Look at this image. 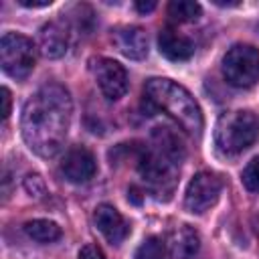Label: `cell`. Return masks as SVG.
Returning a JSON list of instances; mask_svg holds the SVG:
<instances>
[{
    "label": "cell",
    "instance_id": "obj_1",
    "mask_svg": "<svg viewBox=\"0 0 259 259\" xmlns=\"http://www.w3.org/2000/svg\"><path fill=\"white\" fill-rule=\"evenodd\" d=\"M71 115L73 101L69 91L57 83L42 85L22 107L20 130L26 146L42 158H53L65 144Z\"/></svg>",
    "mask_w": 259,
    "mask_h": 259
},
{
    "label": "cell",
    "instance_id": "obj_2",
    "mask_svg": "<svg viewBox=\"0 0 259 259\" xmlns=\"http://www.w3.org/2000/svg\"><path fill=\"white\" fill-rule=\"evenodd\" d=\"M182 146L178 138L168 130L154 132V144L140 152L138 170L142 178L158 192H170L182 160Z\"/></svg>",
    "mask_w": 259,
    "mask_h": 259
},
{
    "label": "cell",
    "instance_id": "obj_3",
    "mask_svg": "<svg viewBox=\"0 0 259 259\" xmlns=\"http://www.w3.org/2000/svg\"><path fill=\"white\" fill-rule=\"evenodd\" d=\"M144 95L148 103H152L156 109L164 111L168 117H172L186 134L200 136L202 132V111L196 103V99L176 81L154 77L148 79L144 85Z\"/></svg>",
    "mask_w": 259,
    "mask_h": 259
},
{
    "label": "cell",
    "instance_id": "obj_4",
    "mask_svg": "<svg viewBox=\"0 0 259 259\" xmlns=\"http://www.w3.org/2000/svg\"><path fill=\"white\" fill-rule=\"evenodd\" d=\"M259 138V117L247 109L227 111L219 117L214 127V144L227 154L235 156L253 146Z\"/></svg>",
    "mask_w": 259,
    "mask_h": 259
},
{
    "label": "cell",
    "instance_id": "obj_5",
    "mask_svg": "<svg viewBox=\"0 0 259 259\" xmlns=\"http://www.w3.org/2000/svg\"><path fill=\"white\" fill-rule=\"evenodd\" d=\"M223 75L233 87H253L259 81V49L253 45H233L223 57Z\"/></svg>",
    "mask_w": 259,
    "mask_h": 259
},
{
    "label": "cell",
    "instance_id": "obj_6",
    "mask_svg": "<svg viewBox=\"0 0 259 259\" xmlns=\"http://www.w3.org/2000/svg\"><path fill=\"white\" fill-rule=\"evenodd\" d=\"M36 63L34 42L18 32H4L0 40V65L6 75L24 79Z\"/></svg>",
    "mask_w": 259,
    "mask_h": 259
},
{
    "label": "cell",
    "instance_id": "obj_7",
    "mask_svg": "<svg viewBox=\"0 0 259 259\" xmlns=\"http://www.w3.org/2000/svg\"><path fill=\"white\" fill-rule=\"evenodd\" d=\"M221 190H223V180L217 174H212V172H198L188 182L186 196H184V206L190 212L200 214V212L208 210L219 200Z\"/></svg>",
    "mask_w": 259,
    "mask_h": 259
},
{
    "label": "cell",
    "instance_id": "obj_8",
    "mask_svg": "<svg viewBox=\"0 0 259 259\" xmlns=\"http://www.w3.org/2000/svg\"><path fill=\"white\" fill-rule=\"evenodd\" d=\"M93 75H95V81H97L101 93L109 101H117L125 95L130 81H127L125 69L117 61L107 59V57L93 59Z\"/></svg>",
    "mask_w": 259,
    "mask_h": 259
},
{
    "label": "cell",
    "instance_id": "obj_9",
    "mask_svg": "<svg viewBox=\"0 0 259 259\" xmlns=\"http://www.w3.org/2000/svg\"><path fill=\"white\" fill-rule=\"evenodd\" d=\"M61 174L69 180V182H75V184H85L89 182L95 172H97V164H95V158L93 154L85 148V146H75L71 148L63 160H61Z\"/></svg>",
    "mask_w": 259,
    "mask_h": 259
},
{
    "label": "cell",
    "instance_id": "obj_10",
    "mask_svg": "<svg viewBox=\"0 0 259 259\" xmlns=\"http://www.w3.org/2000/svg\"><path fill=\"white\" fill-rule=\"evenodd\" d=\"M111 42L127 59L140 61L148 55V36L140 26H117L111 30Z\"/></svg>",
    "mask_w": 259,
    "mask_h": 259
},
{
    "label": "cell",
    "instance_id": "obj_11",
    "mask_svg": "<svg viewBox=\"0 0 259 259\" xmlns=\"http://www.w3.org/2000/svg\"><path fill=\"white\" fill-rule=\"evenodd\" d=\"M93 221H95V227L101 231V235L111 245H119L127 237V233H130L127 223L123 221L119 210L115 206H111V204H99L95 208Z\"/></svg>",
    "mask_w": 259,
    "mask_h": 259
},
{
    "label": "cell",
    "instance_id": "obj_12",
    "mask_svg": "<svg viewBox=\"0 0 259 259\" xmlns=\"http://www.w3.org/2000/svg\"><path fill=\"white\" fill-rule=\"evenodd\" d=\"M40 53L47 59H59L67 53L69 47V32L63 22H47L38 32Z\"/></svg>",
    "mask_w": 259,
    "mask_h": 259
},
{
    "label": "cell",
    "instance_id": "obj_13",
    "mask_svg": "<svg viewBox=\"0 0 259 259\" xmlns=\"http://www.w3.org/2000/svg\"><path fill=\"white\" fill-rule=\"evenodd\" d=\"M158 49L170 61H186L194 53V42L188 36H184V34L176 32L174 28L166 26L158 34Z\"/></svg>",
    "mask_w": 259,
    "mask_h": 259
},
{
    "label": "cell",
    "instance_id": "obj_14",
    "mask_svg": "<svg viewBox=\"0 0 259 259\" xmlns=\"http://www.w3.org/2000/svg\"><path fill=\"white\" fill-rule=\"evenodd\" d=\"M198 247H200L198 235L188 225L178 227L170 235V253H172L174 259H192L196 255Z\"/></svg>",
    "mask_w": 259,
    "mask_h": 259
},
{
    "label": "cell",
    "instance_id": "obj_15",
    "mask_svg": "<svg viewBox=\"0 0 259 259\" xmlns=\"http://www.w3.org/2000/svg\"><path fill=\"white\" fill-rule=\"evenodd\" d=\"M24 231L30 239L38 241V243H51V241H57L61 237V227L49 219H34V221H28L24 225Z\"/></svg>",
    "mask_w": 259,
    "mask_h": 259
},
{
    "label": "cell",
    "instance_id": "obj_16",
    "mask_svg": "<svg viewBox=\"0 0 259 259\" xmlns=\"http://www.w3.org/2000/svg\"><path fill=\"white\" fill-rule=\"evenodd\" d=\"M168 16L176 22H190L200 16V4L192 0H172L168 4Z\"/></svg>",
    "mask_w": 259,
    "mask_h": 259
},
{
    "label": "cell",
    "instance_id": "obj_17",
    "mask_svg": "<svg viewBox=\"0 0 259 259\" xmlns=\"http://www.w3.org/2000/svg\"><path fill=\"white\" fill-rule=\"evenodd\" d=\"M136 259H166V245L160 237H148L136 251Z\"/></svg>",
    "mask_w": 259,
    "mask_h": 259
},
{
    "label": "cell",
    "instance_id": "obj_18",
    "mask_svg": "<svg viewBox=\"0 0 259 259\" xmlns=\"http://www.w3.org/2000/svg\"><path fill=\"white\" fill-rule=\"evenodd\" d=\"M241 180L245 184L247 190L251 192H259V156H255L243 170L241 174Z\"/></svg>",
    "mask_w": 259,
    "mask_h": 259
},
{
    "label": "cell",
    "instance_id": "obj_19",
    "mask_svg": "<svg viewBox=\"0 0 259 259\" xmlns=\"http://www.w3.org/2000/svg\"><path fill=\"white\" fill-rule=\"evenodd\" d=\"M24 188H26L30 194H34V196H40V194L45 192V184H42V180H40L38 174H30V176H26V180H24Z\"/></svg>",
    "mask_w": 259,
    "mask_h": 259
},
{
    "label": "cell",
    "instance_id": "obj_20",
    "mask_svg": "<svg viewBox=\"0 0 259 259\" xmlns=\"http://www.w3.org/2000/svg\"><path fill=\"white\" fill-rule=\"evenodd\" d=\"M79 259H105V255L97 245H85L79 251Z\"/></svg>",
    "mask_w": 259,
    "mask_h": 259
},
{
    "label": "cell",
    "instance_id": "obj_21",
    "mask_svg": "<svg viewBox=\"0 0 259 259\" xmlns=\"http://www.w3.org/2000/svg\"><path fill=\"white\" fill-rule=\"evenodd\" d=\"M0 99H2V119L6 121L8 119V115H10V91L6 89V87H2V91H0Z\"/></svg>",
    "mask_w": 259,
    "mask_h": 259
},
{
    "label": "cell",
    "instance_id": "obj_22",
    "mask_svg": "<svg viewBox=\"0 0 259 259\" xmlns=\"http://www.w3.org/2000/svg\"><path fill=\"white\" fill-rule=\"evenodd\" d=\"M154 8H156V2L154 0H150V2H136V10L138 12H144L146 14V12H152Z\"/></svg>",
    "mask_w": 259,
    "mask_h": 259
},
{
    "label": "cell",
    "instance_id": "obj_23",
    "mask_svg": "<svg viewBox=\"0 0 259 259\" xmlns=\"http://www.w3.org/2000/svg\"><path fill=\"white\" fill-rule=\"evenodd\" d=\"M22 6H30V8H42V6H51V0L45 2H36V0H18Z\"/></svg>",
    "mask_w": 259,
    "mask_h": 259
}]
</instances>
